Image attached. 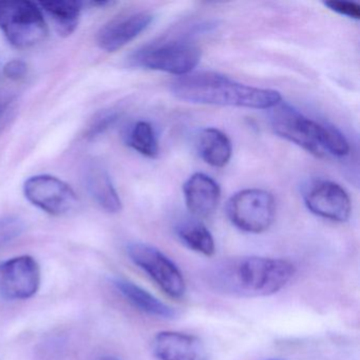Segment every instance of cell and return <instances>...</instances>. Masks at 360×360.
Here are the masks:
<instances>
[{
    "mask_svg": "<svg viewBox=\"0 0 360 360\" xmlns=\"http://www.w3.org/2000/svg\"><path fill=\"white\" fill-rule=\"evenodd\" d=\"M295 273V265L284 259L241 257L218 263L208 274V281L223 294L258 298L277 294Z\"/></svg>",
    "mask_w": 360,
    "mask_h": 360,
    "instance_id": "obj_1",
    "label": "cell"
},
{
    "mask_svg": "<svg viewBox=\"0 0 360 360\" xmlns=\"http://www.w3.org/2000/svg\"><path fill=\"white\" fill-rule=\"evenodd\" d=\"M170 91L179 100L193 104L271 109L281 102L275 90L237 83L216 72H195L176 77Z\"/></svg>",
    "mask_w": 360,
    "mask_h": 360,
    "instance_id": "obj_2",
    "label": "cell"
},
{
    "mask_svg": "<svg viewBox=\"0 0 360 360\" xmlns=\"http://www.w3.org/2000/svg\"><path fill=\"white\" fill-rule=\"evenodd\" d=\"M269 122L274 132L317 157L349 155V145L340 130L330 124L309 119L288 103L271 108Z\"/></svg>",
    "mask_w": 360,
    "mask_h": 360,
    "instance_id": "obj_3",
    "label": "cell"
},
{
    "mask_svg": "<svg viewBox=\"0 0 360 360\" xmlns=\"http://www.w3.org/2000/svg\"><path fill=\"white\" fill-rule=\"evenodd\" d=\"M201 60V50L191 41L174 39L143 46L128 58L130 66L170 75H189Z\"/></svg>",
    "mask_w": 360,
    "mask_h": 360,
    "instance_id": "obj_4",
    "label": "cell"
},
{
    "mask_svg": "<svg viewBox=\"0 0 360 360\" xmlns=\"http://www.w3.org/2000/svg\"><path fill=\"white\" fill-rule=\"evenodd\" d=\"M0 29L18 48L33 47L48 35L41 10L30 1H0Z\"/></svg>",
    "mask_w": 360,
    "mask_h": 360,
    "instance_id": "obj_5",
    "label": "cell"
},
{
    "mask_svg": "<svg viewBox=\"0 0 360 360\" xmlns=\"http://www.w3.org/2000/svg\"><path fill=\"white\" fill-rule=\"evenodd\" d=\"M226 214L229 221L240 231L264 233L275 220V198L263 189H244L229 200Z\"/></svg>",
    "mask_w": 360,
    "mask_h": 360,
    "instance_id": "obj_6",
    "label": "cell"
},
{
    "mask_svg": "<svg viewBox=\"0 0 360 360\" xmlns=\"http://www.w3.org/2000/svg\"><path fill=\"white\" fill-rule=\"evenodd\" d=\"M128 256L142 269L164 292L172 298H182L186 292V282L176 263L155 246L132 243L127 248Z\"/></svg>",
    "mask_w": 360,
    "mask_h": 360,
    "instance_id": "obj_7",
    "label": "cell"
},
{
    "mask_svg": "<svg viewBox=\"0 0 360 360\" xmlns=\"http://www.w3.org/2000/svg\"><path fill=\"white\" fill-rule=\"evenodd\" d=\"M302 199L309 212L320 218L345 222L351 214V199L347 191L332 181L313 179L302 187Z\"/></svg>",
    "mask_w": 360,
    "mask_h": 360,
    "instance_id": "obj_8",
    "label": "cell"
},
{
    "mask_svg": "<svg viewBox=\"0 0 360 360\" xmlns=\"http://www.w3.org/2000/svg\"><path fill=\"white\" fill-rule=\"evenodd\" d=\"M24 193L31 204L53 216L71 212L79 202L77 193L67 183L47 174L28 179L25 182Z\"/></svg>",
    "mask_w": 360,
    "mask_h": 360,
    "instance_id": "obj_9",
    "label": "cell"
},
{
    "mask_svg": "<svg viewBox=\"0 0 360 360\" xmlns=\"http://www.w3.org/2000/svg\"><path fill=\"white\" fill-rule=\"evenodd\" d=\"M41 267L31 256H20L0 263V294L12 300H25L41 286Z\"/></svg>",
    "mask_w": 360,
    "mask_h": 360,
    "instance_id": "obj_10",
    "label": "cell"
},
{
    "mask_svg": "<svg viewBox=\"0 0 360 360\" xmlns=\"http://www.w3.org/2000/svg\"><path fill=\"white\" fill-rule=\"evenodd\" d=\"M159 360H210L207 347L200 337L176 330H162L151 342Z\"/></svg>",
    "mask_w": 360,
    "mask_h": 360,
    "instance_id": "obj_11",
    "label": "cell"
},
{
    "mask_svg": "<svg viewBox=\"0 0 360 360\" xmlns=\"http://www.w3.org/2000/svg\"><path fill=\"white\" fill-rule=\"evenodd\" d=\"M155 16L148 11L134 12L115 18L102 27L98 34L101 49L115 52L134 41L153 24Z\"/></svg>",
    "mask_w": 360,
    "mask_h": 360,
    "instance_id": "obj_12",
    "label": "cell"
},
{
    "mask_svg": "<svg viewBox=\"0 0 360 360\" xmlns=\"http://www.w3.org/2000/svg\"><path fill=\"white\" fill-rule=\"evenodd\" d=\"M185 203L193 216L206 218L214 214L221 200L218 183L201 172L193 174L183 186Z\"/></svg>",
    "mask_w": 360,
    "mask_h": 360,
    "instance_id": "obj_13",
    "label": "cell"
},
{
    "mask_svg": "<svg viewBox=\"0 0 360 360\" xmlns=\"http://www.w3.org/2000/svg\"><path fill=\"white\" fill-rule=\"evenodd\" d=\"M86 188L96 203L110 214L121 212L122 202L106 168L98 161H89L84 169Z\"/></svg>",
    "mask_w": 360,
    "mask_h": 360,
    "instance_id": "obj_14",
    "label": "cell"
},
{
    "mask_svg": "<svg viewBox=\"0 0 360 360\" xmlns=\"http://www.w3.org/2000/svg\"><path fill=\"white\" fill-rule=\"evenodd\" d=\"M115 288L134 307L147 315L164 320H172L178 317V311L170 305L162 302L157 297L129 280L115 279Z\"/></svg>",
    "mask_w": 360,
    "mask_h": 360,
    "instance_id": "obj_15",
    "label": "cell"
},
{
    "mask_svg": "<svg viewBox=\"0 0 360 360\" xmlns=\"http://www.w3.org/2000/svg\"><path fill=\"white\" fill-rule=\"evenodd\" d=\"M197 149L205 163L217 168L226 166L233 155V145L229 136L217 128H205L199 132Z\"/></svg>",
    "mask_w": 360,
    "mask_h": 360,
    "instance_id": "obj_16",
    "label": "cell"
},
{
    "mask_svg": "<svg viewBox=\"0 0 360 360\" xmlns=\"http://www.w3.org/2000/svg\"><path fill=\"white\" fill-rule=\"evenodd\" d=\"M39 6L51 18L58 34L70 37L77 30L82 11L79 1H49Z\"/></svg>",
    "mask_w": 360,
    "mask_h": 360,
    "instance_id": "obj_17",
    "label": "cell"
},
{
    "mask_svg": "<svg viewBox=\"0 0 360 360\" xmlns=\"http://www.w3.org/2000/svg\"><path fill=\"white\" fill-rule=\"evenodd\" d=\"M176 235L184 245L206 257L216 252V243L210 229L198 220L183 221L176 229Z\"/></svg>",
    "mask_w": 360,
    "mask_h": 360,
    "instance_id": "obj_18",
    "label": "cell"
},
{
    "mask_svg": "<svg viewBox=\"0 0 360 360\" xmlns=\"http://www.w3.org/2000/svg\"><path fill=\"white\" fill-rule=\"evenodd\" d=\"M128 146L145 157L155 159L159 155V142L155 128L148 122H136L126 136Z\"/></svg>",
    "mask_w": 360,
    "mask_h": 360,
    "instance_id": "obj_19",
    "label": "cell"
},
{
    "mask_svg": "<svg viewBox=\"0 0 360 360\" xmlns=\"http://www.w3.org/2000/svg\"><path fill=\"white\" fill-rule=\"evenodd\" d=\"M24 231V223L15 217L0 218V248L18 238Z\"/></svg>",
    "mask_w": 360,
    "mask_h": 360,
    "instance_id": "obj_20",
    "label": "cell"
},
{
    "mask_svg": "<svg viewBox=\"0 0 360 360\" xmlns=\"http://www.w3.org/2000/svg\"><path fill=\"white\" fill-rule=\"evenodd\" d=\"M324 6L332 11L336 12L340 15L347 16L352 20H359L360 18V6L358 4L345 1V0H330V1H326Z\"/></svg>",
    "mask_w": 360,
    "mask_h": 360,
    "instance_id": "obj_21",
    "label": "cell"
},
{
    "mask_svg": "<svg viewBox=\"0 0 360 360\" xmlns=\"http://www.w3.org/2000/svg\"><path fill=\"white\" fill-rule=\"evenodd\" d=\"M117 120V113L115 111H105V112L98 115V117L94 120L92 125L90 126L88 130V136L96 138L98 134H103L106 131L110 126L115 124Z\"/></svg>",
    "mask_w": 360,
    "mask_h": 360,
    "instance_id": "obj_22",
    "label": "cell"
},
{
    "mask_svg": "<svg viewBox=\"0 0 360 360\" xmlns=\"http://www.w3.org/2000/svg\"><path fill=\"white\" fill-rule=\"evenodd\" d=\"M27 72V65L26 63L22 60H14L11 62L8 63L5 67H4V73L6 77H9L11 79H22Z\"/></svg>",
    "mask_w": 360,
    "mask_h": 360,
    "instance_id": "obj_23",
    "label": "cell"
},
{
    "mask_svg": "<svg viewBox=\"0 0 360 360\" xmlns=\"http://www.w3.org/2000/svg\"><path fill=\"white\" fill-rule=\"evenodd\" d=\"M11 94H8V92H0V117L5 112L8 105L11 103Z\"/></svg>",
    "mask_w": 360,
    "mask_h": 360,
    "instance_id": "obj_24",
    "label": "cell"
},
{
    "mask_svg": "<svg viewBox=\"0 0 360 360\" xmlns=\"http://www.w3.org/2000/svg\"><path fill=\"white\" fill-rule=\"evenodd\" d=\"M105 360H117V359H115V358H108V359H105Z\"/></svg>",
    "mask_w": 360,
    "mask_h": 360,
    "instance_id": "obj_25",
    "label": "cell"
}]
</instances>
